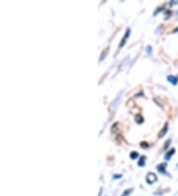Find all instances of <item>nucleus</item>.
<instances>
[{"instance_id":"nucleus-12","label":"nucleus","mask_w":178,"mask_h":196,"mask_svg":"<svg viewBox=\"0 0 178 196\" xmlns=\"http://www.w3.org/2000/svg\"><path fill=\"white\" fill-rule=\"evenodd\" d=\"M170 143H171V140H167V141H166V142H165V145H164V147H163V149H164V150L167 149V147H169Z\"/></svg>"},{"instance_id":"nucleus-6","label":"nucleus","mask_w":178,"mask_h":196,"mask_svg":"<svg viewBox=\"0 0 178 196\" xmlns=\"http://www.w3.org/2000/svg\"><path fill=\"white\" fill-rule=\"evenodd\" d=\"M174 153H175V149H171V150H170V151L168 152V153L164 156V158H165L166 160H170V158H171L173 154H174Z\"/></svg>"},{"instance_id":"nucleus-5","label":"nucleus","mask_w":178,"mask_h":196,"mask_svg":"<svg viewBox=\"0 0 178 196\" xmlns=\"http://www.w3.org/2000/svg\"><path fill=\"white\" fill-rule=\"evenodd\" d=\"M156 169L158 170L160 173H165V170H166V163H160L156 167Z\"/></svg>"},{"instance_id":"nucleus-11","label":"nucleus","mask_w":178,"mask_h":196,"mask_svg":"<svg viewBox=\"0 0 178 196\" xmlns=\"http://www.w3.org/2000/svg\"><path fill=\"white\" fill-rule=\"evenodd\" d=\"M132 191H133V188L127 189V190H125V191H124V193H123V194H122L121 196H128V195H130L131 193H132Z\"/></svg>"},{"instance_id":"nucleus-7","label":"nucleus","mask_w":178,"mask_h":196,"mask_svg":"<svg viewBox=\"0 0 178 196\" xmlns=\"http://www.w3.org/2000/svg\"><path fill=\"white\" fill-rule=\"evenodd\" d=\"M108 53H109V48H107V49L104 50L102 52V54H101V57H100V61H103V59H105L106 56L108 55Z\"/></svg>"},{"instance_id":"nucleus-4","label":"nucleus","mask_w":178,"mask_h":196,"mask_svg":"<svg viewBox=\"0 0 178 196\" xmlns=\"http://www.w3.org/2000/svg\"><path fill=\"white\" fill-rule=\"evenodd\" d=\"M167 80L170 82V83H172L173 85H176L178 83V78L175 77L174 75H168Z\"/></svg>"},{"instance_id":"nucleus-10","label":"nucleus","mask_w":178,"mask_h":196,"mask_svg":"<svg viewBox=\"0 0 178 196\" xmlns=\"http://www.w3.org/2000/svg\"><path fill=\"white\" fill-rule=\"evenodd\" d=\"M130 158H132V160H137V158H138V154L137 153V152H132L131 154H130Z\"/></svg>"},{"instance_id":"nucleus-2","label":"nucleus","mask_w":178,"mask_h":196,"mask_svg":"<svg viewBox=\"0 0 178 196\" xmlns=\"http://www.w3.org/2000/svg\"><path fill=\"white\" fill-rule=\"evenodd\" d=\"M145 180L149 184H152L154 183L156 180H158V176H156L155 173H152V172H149L147 175V178H145Z\"/></svg>"},{"instance_id":"nucleus-9","label":"nucleus","mask_w":178,"mask_h":196,"mask_svg":"<svg viewBox=\"0 0 178 196\" xmlns=\"http://www.w3.org/2000/svg\"><path fill=\"white\" fill-rule=\"evenodd\" d=\"M138 165H140V167H144L145 165V156H140V160L138 161Z\"/></svg>"},{"instance_id":"nucleus-3","label":"nucleus","mask_w":178,"mask_h":196,"mask_svg":"<svg viewBox=\"0 0 178 196\" xmlns=\"http://www.w3.org/2000/svg\"><path fill=\"white\" fill-rule=\"evenodd\" d=\"M167 131H168V123L166 122V123L164 124V126H163V128L161 129L160 132L158 133V137L159 138V139H160V138H162V137H164L165 134L167 133Z\"/></svg>"},{"instance_id":"nucleus-13","label":"nucleus","mask_w":178,"mask_h":196,"mask_svg":"<svg viewBox=\"0 0 178 196\" xmlns=\"http://www.w3.org/2000/svg\"><path fill=\"white\" fill-rule=\"evenodd\" d=\"M140 147H142V148H147V147H149V145H147V143H145V142H142V143H140Z\"/></svg>"},{"instance_id":"nucleus-1","label":"nucleus","mask_w":178,"mask_h":196,"mask_svg":"<svg viewBox=\"0 0 178 196\" xmlns=\"http://www.w3.org/2000/svg\"><path fill=\"white\" fill-rule=\"evenodd\" d=\"M130 35H131V29L130 28H127L126 34H125V36L123 37V39H122L121 43L119 44V50L121 49V48H123L124 46H125V44L127 43V40H128V38L130 37Z\"/></svg>"},{"instance_id":"nucleus-15","label":"nucleus","mask_w":178,"mask_h":196,"mask_svg":"<svg viewBox=\"0 0 178 196\" xmlns=\"http://www.w3.org/2000/svg\"><path fill=\"white\" fill-rule=\"evenodd\" d=\"M115 178H120V177H122V175H120V174H115Z\"/></svg>"},{"instance_id":"nucleus-14","label":"nucleus","mask_w":178,"mask_h":196,"mask_svg":"<svg viewBox=\"0 0 178 196\" xmlns=\"http://www.w3.org/2000/svg\"><path fill=\"white\" fill-rule=\"evenodd\" d=\"M147 52L149 53V55H151V47H149H149L147 48Z\"/></svg>"},{"instance_id":"nucleus-8","label":"nucleus","mask_w":178,"mask_h":196,"mask_svg":"<svg viewBox=\"0 0 178 196\" xmlns=\"http://www.w3.org/2000/svg\"><path fill=\"white\" fill-rule=\"evenodd\" d=\"M136 122H137V123H138V124L144 123V118H143L142 115L138 114L137 116H136Z\"/></svg>"},{"instance_id":"nucleus-16","label":"nucleus","mask_w":178,"mask_h":196,"mask_svg":"<svg viewBox=\"0 0 178 196\" xmlns=\"http://www.w3.org/2000/svg\"><path fill=\"white\" fill-rule=\"evenodd\" d=\"M177 32H178V28L174 29V31H173V33H177Z\"/></svg>"}]
</instances>
